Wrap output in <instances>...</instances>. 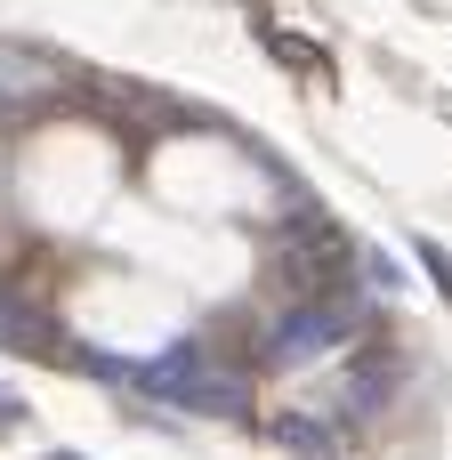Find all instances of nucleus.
Instances as JSON below:
<instances>
[{
  "mask_svg": "<svg viewBox=\"0 0 452 460\" xmlns=\"http://www.w3.org/2000/svg\"><path fill=\"white\" fill-rule=\"evenodd\" d=\"M49 89H57L49 65H32V57H0V105H40Z\"/></svg>",
  "mask_w": 452,
  "mask_h": 460,
  "instance_id": "obj_3",
  "label": "nucleus"
},
{
  "mask_svg": "<svg viewBox=\"0 0 452 460\" xmlns=\"http://www.w3.org/2000/svg\"><path fill=\"white\" fill-rule=\"evenodd\" d=\"M267 437L291 445V453H315V460L340 453V429H332V420H267Z\"/></svg>",
  "mask_w": 452,
  "mask_h": 460,
  "instance_id": "obj_4",
  "label": "nucleus"
},
{
  "mask_svg": "<svg viewBox=\"0 0 452 460\" xmlns=\"http://www.w3.org/2000/svg\"><path fill=\"white\" fill-rule=\"evenodd\" d=\"M348 275H356V251H348V234H340L332 218H299V226L275 234V251H267V283L283 291V307H291V299H340Z\"/></svg>",
  "mask_w": 452,
  "mask_h": 460,
  "instance_id": "obj_1",
  "label": "nucleus"
},
{
  "mask_svg": "<svg viewBox=\"0 0 452 460\" xmlns=\"http://www.w3.org/2000/svg\"><path fill=\"white\" fill-rule=\"evenodd\" d=\"M0 348H16V356H57V332H49V315H40V307L0 299Z\"/></svg>",
  "mask_w": 452,
  "mask_h": 460,
  "instance_id": "obj_2",
  "label": "nucleus"
},
{
  "mask_svg": "<svg viewBox=\"0 0 452 460\" xmlns=\"http://www.w3.org/2000/svg\"><path fill=\"white\" fill-rule=\"evenodd\" d=\"M57 460H65V453H57Z\"/></svg>",
  "mask_w": 452,
  "mask_h": 460,
  "instance_id": "obj_8",
  "label": "nucleus"
},
{
  "mask_svg": "<svg viewBox=\"0 0 452 460\" xmlns=\"http://www.w3.org/2000/svg\"><path fill=\"white\" fill-rule=\"evenodd\" d=\"M421 259H429V283H445V291H452V259H445V251H437V243H421Z\"/></svg>",
  "mask_w": 452,
  "mask_h": 460,
  "instance_id": "obj_6",
  "label": "nucleus"
},
{
  "mask_svg": "<svg viewBox=\"0 0 452 460\" xmlns=\"http://www.w3.org/2000/svg\"><path fill=\"white\" fill-rule=\"evenodd\" d=\"M16 420H24V404H16V396H0V429H16Z\"/></svg>",
  "mask_w": 452,
  "mask_h": 460,
  "instance_id": "obj_7",
  "label": "nucleus"
},
{
  "mask_svg": "<svg viewBox=\"0 0 452 460\" xmlns=\"http://www.w3.org/2000/svg\"><path fill=\"white\" fill-rule=\"evenodd\" d=\"M267 40H275V57H291L299 73H315V65H332V57H323L315 40H299V32H283V24H267Z\"/></svg>",
  "mask_w": 452,
  "mask_h": 460,
  "instance_id": "obj_5",
  "label": "nucleus"
}]
</instances>
